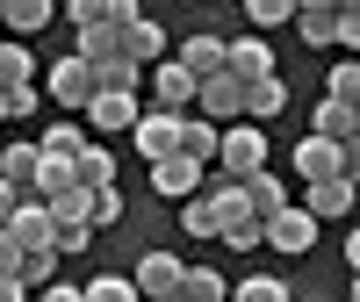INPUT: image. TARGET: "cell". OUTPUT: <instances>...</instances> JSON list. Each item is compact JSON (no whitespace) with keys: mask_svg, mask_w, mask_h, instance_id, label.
<instances>
[{"mask_svg":"<svg viewBox=\"0 0 360 302\" xmlns=\"http://www.w3.org/2000/svg\"><path fill=\"white\" fill-rule=\"evenodd\" d=\"M288 159H295V173H303L310 188H317V180H339V144H324V137H303Z\"/></svg>","mask_w":360,"mask_h":302,"instance_id":"16","label":"cell"},{"mask_svg":"<svg viewBox=\"0 0 360 302\" xmlns=\"http://www.w3.org/2000/svg\"><path fill=\"white\" fill-rule=\"evenodd\" d=\"M217 144H224V130H217V123H202V115H188V123H180V151H188L195 166L217 159Z\"/></svg>","mask_w":360,"mask_h":302,"instance_id":"22","label":"cell"},{"mask_svg":"<svg viewBox=\"0 0 360 302\" xmlns=\"http://www.w3.org/2000/svg\"><path fill=\"white\" fill-rule=\"evenodd\" d=\"M94 79H101V94H137V86H144V72H137V65H123V58L94 65Z\"/></svg>","mask_w":360,"mask_h":302,"instance_id":"29","label":"cell"},{"mask_svg":"<svg viewBox=\"0 0 360 302\" xmlns=\"http://www.w3.org/2000/svg\"><path fill=\"white\" fill-rule=\"evenodd\" d=\"M180 302H231V288H224L217 266H188L180 274Z\"/></svg>","mask_w":360,"mask_h":302,"instance_id":"23","label":"cell"},{"mask_svg":"<svg viewBox=\"0 0 360 302\" xmlns=\"http://www.w3.org/2000/svg\"><path fill=\"white\" fill-rule=\"evenodd\" d=\"M166 302H180V295H166Z\"/></svg>","mask_w":360,"mask_h":302,"instance_id":"45","label":"cell"},{"mask_svg":"<svg viewBox=\"0 0 360 302\" xmlns=\"http://www.w3.org/2000/svg\"><path fill=\"white\" fill-rule=\"evenodd\" d=\"M15 274H22V245L0 230V281H15Z\"/></svg>","mask_w":360,"mask_h":302,"instance_id":"38","label":"cell"},{"mask_svg":"<svg viewBox=\"0 0 360 302\" xmlns=\"http://www.w3.org/2000/svg\"><path fill=\"white\" fill-rule=\"evenodd\" d=\"M0 123H8V101H0Z\"/></svg>","mask_w":360,"mask_h":302,"instance_id":"43","label":"cell"},{"mask_svg":"<svg viewBox=\"0 0 360 302\" xmlns=\"http://www.w3.org/2000/svg\"><path fill=\"white\" fill-rule=\"evenodd\" d=\"M37 166H44V144H29V137L0 151V180H8L15 195H29V188H37Z\"/></svg>","mask_w":360,"mask_h":302,"instance_id":"14","label":"cell"},{"mask_svg":"<svg viewBox=\"0 0 360 302\" xmlns=\"http://www.w3.org/2000/svg\"><path fill=\"white\" fill-rule=\"evenodd\" d=\"M310 137H324V144H346V137H360V130H353V108H339V101H317V115H310Z\"/></svg>","mask_w":360,"mask_h":302,"instance_id":"24","label":"cell"},{"mask_svg":"<svg viewBox=\"0 0 360 302\" xmlns=\"http://www.w3.org/2000/svg\"><path fill=\"white\" fill-rule=\"evenodd\" d=\"M15 281H22V288H37V295L58 288V252H22V274H15Z\"/></svg>","mask_w":360,"mask_h":302,"instance_id":"27","label":"cell"},{"mask_svg":"<svg viewBox=\"0 0 360 302\" xmlns=\"http://www.w3.org/2000/svg\"><path fill=\"white\" fill-rule=\"evenodd\" d=\"M266 245H274V252H310V245H317V216L288 202L281 216H266Z\"/></svg>","mask_w":360,"mask_h":302,"instance_id":"9","label":"cell"},{"mask_svg":"<svg viewBox=\"0 0 360 302\" xmlns=\"http://www.w3.org/2000/svg\"><path fill=\"white\" fill-rule=\"evenodd\" d=\"M15 86H37V58H29V44L0 37V94H15Z\"/></svg>","mask_w":360,"mask_h":302,"instance_id":"18","label":"cell"},{"mask_svg":"<svg viewBox=\"0 0 360 302\" xmlns=\"http://www.w3.org/2000/svg\"><path fill=\"white\" fill-rule=\"evenodd\" d=\"M137 115H144V94H94L86 130L94 137H123V130H137Z\"/></svg>","mask_w":360,"mask_h":302,"instance_id":"7","label":"cell"},{"mask_svg":"<svg viewBox=\"0 0 360 302\" xmlns=\"http://www.w3.org/2000/svg\"><path fill=\"white\" fill-rule=\"evenodd\" d=\"M72 180L86 195H101V188H115V151H101V144H86L79 151V166H72Z\"/></svg>","mask_w":360,"mask_h":302,"instance_id":"21","label":"cell"},{"mask_svg":"<svg viewBox=\"0 0 360 302\" xmlns=\"http://www.w3.org/2000/svg\"><path fill=\"white\" fill-rule=\"evenodd\" d=\"M202 123H217V130H231V123H245V86H238L231 72H217V79H202Z\"/></svg>","mask_w":360,"mask_h":302,"instance_id":"6","label":"cell"},{"mask_svg":"<svg viewBox=\"0 0 360 302\" xmlns=\"http://www.w3.org/2000/svg\"><path fill=\"white\" fill-rule=\"evenodd\" d=\"M51 15H58L51 0H8V8H0V29H8V37L22 44V37H37V29H44Z\"/></svg>","mask_w":360,"mask_h":302,"instance_id":"19","label":"cell"},{"mask_svg":"<svg viewBox=\"0 0 360 302\" xmlns=\"http://www.w3.org/2000/svg\"><path fill=\"white\" fill-rule=\"evenodd\" d=\"M303 209L324 223V216H346V209H360V188H346V180H317V188L303 195Z\"/></svg>","mask_w":360,"mask_h":302,"instance_id":"17","label":"cell"},{"mask_svg":"<svg viewBox=\"0 0 360 302\" xmlns=\"http://www.w3.org/2000/svg\"><path fill=\"white\" fill-rule=\"evenodd\" d=\"M180 123H188V115H159V108H144L130 137H137V151H144V159L159 166V159H173V151H180Z\"/></svg>","mask_w":360,"mask_h":302,"instance_id":"8","label":"cell"},{"mask_svg":"<svg viewBox=\"0 0 360 302\" xmlns=\"http://www.w3.org/2000/svg\"><path fill=\"white\" fill-rule=\"evenodd\" d=\"M245 22H252V29H288V22H295V8H288V0H252Z\"/></svg>","mask_w":360,"mask_h":302,"instance_id":"32","label":"cell"},{"mask_svg":"<svg viewBox=\"0 0 360 302\" xmlns=\"http://www.w3.org/2000/svg\"><path fill=\"white\" fill-rule=\"evenodd\" d=\"M152 188H159L166 202H195V195H202V166L188 159V151H173V159L152 166Z\"/></svg>","mask_w":360,"mask_h":302,"instance_id":"12","label":"cell"},{"mask_svg":"<svg viewBox=\"0 0 360 302\" xmlns=\"http://www.w3.org/2000/svg\"><path fill=\"white\" fill-rule=\"evenodd\" d=\"M86 144H94V137H86L79 123H51V130H44V159H65V166H79V151H86Z\"/></svg>","mask_w":360,"mask_h":302,"instance_id":"25","label":"cell"},{"mask_svg":"<svg viewBox=\"0 0 360 302\" xmlns=\"http://www.w3.org/2000/svg\"><path fill=\"white\" fill-rule=\"evenodd\" d=\"M44 94H51L58 108L86 115V108H94V94H101V79H94V65H86V58H58V65L44 72Z\"/></svg>","mask_w":360,"mask_h":302,"instance_id":"2","label":"cell"},{"mask_svg":"<svg viewBox=\"0 0 360 302\" xmlns=\"http://www.w3.org/2000/svg\"><path fill=\"white\" fill-rule=\"evenodd\" d=\"M353 302H360V274H353Z\"/></svg>","mask_w":360,"mask_h":302,"instance_id":"42","label":"cell"},{"mask_svg":"<svg viewBox=\"0 0 360 302\" xmlns=\"http://www.w3.org/2000/svg\"><path fill=\"white\" fill-rule=\"evenodd\" d=\"M266 130L259 123H231L224 130V144H217V180H252V173H266Z\"/></svg>","mask_w":360,"mask_h":302,"instance_id":"1","label":"cell"},{"mask_svg":"<svg viewBox=\"0 0 360 302\" xmlns=\"http://www.w3.org/2000/svg\"><path fill=\"white\" fill-rule=\"evenodd\" d=\"M8 237L22 252H58V223H51V209L44 202H22L15 209V223H8Z\"/></svg>","mask_w":360,"mask_h":302,"instance_id":"11","label":"cell"},{"mask_svg":"<svg viewBox=\"0 0 360 302\" xmlns=\"http://www.w3.org/2000/svg\"><path fill=\"white\" fill-rule=\"evenodd\" d=\"M346 266H353V274H360V223L346 230Z\"/></svg>","mask_w":360,"mask_h":302,"instance_id":"40","label":"cell"},{"mask_svg":"<svg viewBox=\"0 0 360 302\" xmlns=\"http://www.w3.org/2000/svg\"><path fill=\"white\" fill-rule=\"evenodd\" d=\"M0 101H8V123H29V115H37V86H15V94H0Z\"/></svg>","mask_w":360,"mask_h":302,"instance_id":"35","label":"cell"},{"mask_svg":"<svg viewBox=\"0 0 360 302\" xmlns=\"http://www.w3.org/2000/svg\"><path fill=\"white\" fill-rule=\"evenodd\" d=\"M180 274H188V259H173V252H144V259L130 266V288H137L144 302H166V295H180Z\"/></svg>","mask_w":360,"mask_h":302,"instance_id":"4","label":"cell"},{"mask_svg":"<svg viewBox=\"0 0 360 302\" xmlns=\"http://www.w3.org/2000/svg\"><path fill=\"white\" fill-rule=\"evenodd\" d=\"M224 245H231V252H252V245H266V223H259V216H238V223L224 230Z\"/></svg>","mask_w":360,"mask_h":302,"instance_id":"34","label":"cell"},{"mask_svg":"<svg viewBox=\"0 0 360 302\" xmlns=\"http://www.w3.org/2000/svg\"><path fill=\"white\" fill-rule=\"evenodd\" d=\"M339 180H346V188H360V137L339 144Z\"/></svg>","mask_w":360,"mask_h":302,"instance_id":"37","label":"cell"},{"mask_svg":"<svg viewBox=\"0 0 360 302\" xmlns=\"http://www.w3.org/2000/svg\"><path fill=\"white\" fill-rule=\"evenodd\" d=\"M72 58H86V65H108V58H115V29H108V22L79 29V51H72Z\"/></svg>","mask_w":360,"mask_h":302,"instance_id":"28","label":"cell"},{"mask_svg":"<svg viewBox=\"0 0 360 302\" xmlns=\"http://www.w3.org/2000/svg\"><path fill=\"white\" fill-rule=\"evenodd\" d=\"M238 188H245V209H252L259 223L288 209V188H281V173H274V166H266V173H252V180H238Z\"/></svg>","mask_w":360,"mask_h":302,"instance_id":"15","label":"cell"},{"mask_svg":"<svg viewBox=\"0 0 360 302\" xmlns=\"http://www.w3.org/2000/svg\"><path fill=\"white\" fill-rule=\"evenodd\" d=\"M353 130H360V108H353Z\"/></svg>","mask_w":360,"mask_h":302,"instance_id":"44","label":"cell"},{"mask_svg":"<svg viewBox=\"0 0 360 302\" xmlns=\"http://www.w3.org/2000/svg\"><path fill=\"white\" fill-rule=\"evenodd\" d=\"M195 101H202V86L180 72L173 58H166V65H152V94H144V108H159V115H188Z\"/></svg>","mask_w":360,"mask_h":302,"instance_id":"5","label":"cell"},{"mask_svg":"<svg viewBox=\"0 0 360 302\" xmlns=\"http://www.w3.org/2000/svg\"><path fill=\"white\" fill-rule=\"evenodd\" d=\"M324 101L360 108V58H339V65H332V79H324Z\"/></svg>","mask_w":360,"mask_h":302,"instance_id":"26","label":"cell"},{"mask_svg":"<svg viewBox=\"0 0 360 302\" xmlns=\"http://www.w3.org/2000/svg\"><path fill=\"white\" fill-rule=\"evenodd\" d=\"M0 302H29V288L22 281H0Z\"/></svg>","mask_w":360,"mask_h":302,"instance_id":"41","label":"cell"},{"mask_svg":"<svg viewBox=\"0 0 360 302\" xmlns=\"http://www.w3.org/2000/svg\"><path fill=\"white\" fill-rule=\"evenodd\" d=\"M281 108H288V86H281V72H274V79H259V86H245V123H259V130H266Z\"/></svg>","mask_w":360,"mask_h":302,"instance_id":"20","label":"cell"},{"mask_svg":"<svg viewBox=\"0 0 360 302\" xmlns=\"http://www.w3.org/2000/svg\"><path fill=\"white\" fill-rule=\"evenodd\" d=\"M86 223H94V230H115V223H123V195L101 188V195H94V209H86Z\"/></svg>","mask_w":360,"mask_h":302,"instance_id":"33","label":"cell"},{"mask_svg":"<svg viewBox=\"0 0 360 302\" xmlns=\"http://www.w3.org/2000/svg\"><path fill=\"white\" fill-rule=\"evenodd\" d=\"M231 302H288V281L252 274V281H238V288H231Z\"/></svg>","mask_w":360,"mask_h":302,"instance_id":"30","label":"cell"},{"mask_svg":"<svg viewBox=\"0 0 360 302\" xmlns=\"http://www.w3.org/2000/svg\"><path fill=\"white\" fill-rule=\"evenodd\" d=\"M295 29H303L310 51H332L339 44V8L332 0H303V8H295Z\"/></svg>","mask_w":360,"mask_h":302,"instance_id":"13","label":"cell"},{"mask_svg":"<svg viewBox=\"0 0 360 302\" xmlns=\"http://www.w3.org/2000/svg\"><path fill=\"white\" fill-rule=\"evenodd\" d=\"M86 302H144V295L130 288V274H94L86 281Z\"/></svg>","mask_w":360,"mask_h":302,"instance_id":"31","label":"cell"},{"mask_svg":"<svg viewBox=\"0 0 360 302\" xmlns=\"http://www.w3.org/2000/svg\"><path fill=\"white\" fill-rule=\"evenodd\" d=\"M224 72H231L238 86L274 79V51H266V37H224Z\"/></svg>","mask_w":360,"mask_h":302,"instance_id":"3","label":"cell"},{"mask_svg":"<svg viewBox=\"0 0 360 302\" xmlns=\"http://www.w3.org/2000/svg\"><path fill=\"white\" fill-rule=\"evenodd\" d=\"M86 237H94V223H58V259H65V252H86Z\"/></svg>","mask_w":360,"mask_h":302,"instance_id":"36","label":"cell"},{"mask_svg":"<svg viewBox=\"0 0 360 302\" xmlns=\"http://www.w3.org/2000/svg\"><path fill=\"white\" fill-rule=\"evenodd\" d=\"M173 65L188 72L195 86L217 79V72H224V37H180V44H173Z\"/></svg>","mask_w":360,"mask_h":302,"instance_id":"10","label":"cell"},{"mask_svg":"<svg viewBox=\"0 0 360 302\" xmlns=\"http://www.w3.org/2000/svg\"><path fill=\"white\" fill-rule=\"evenodd\" d=\"M37 302H86V288H72V281H58V288H44Z\"/></svg>","mask_w":360,"mask_h":302,"instance_id":"39","label":"cell"}]
</instances>
